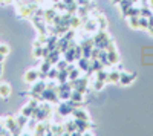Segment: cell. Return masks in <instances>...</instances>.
Instances as JSON below:
<instances>
[{
  "label": "cell",
  "mask_w": 153,
  "mask_h": 136,
  "mask_svg": "<svg viewBox=\"0 0 153 136\" xmlns=\"http://www.w3.org/2000/svg\"><path fill=\"white\" fill-rule=\"evenodd\" d=\"M38 77H40V70H37V69H29L28 72H25V75H23V81L25 83H28V84H34Z\"/></svg>",
  "instance_id": "obj_1"
},
{
  "label": "cell",
  "mask_w": 153,
  "mask_h": 136,
  "mask_svg": "<svg viewBox=\"0 0 153 136\" xmlns=\"http://www.w3.org/2000/svg\"><path fill=\"white\" fill-rule=\"evenodd\" d=\"M136 78V73H126V72H123L121 75H120V84H123V86H127V84H130L133 80Z\"/></svg>",
  "instance_id": "obj_2"
},
{
  "label": "cell",
  "mask_w": 153,
  "mask_h": 136,
  "mask_svg": "<svg viewBox=\"0 0 153 136\" xmlns=\"http://www.w3.org/2000/svg\"><path fill=\"white\" fill-rule=\"evenodd\" d=\"M5 127L9 130V133H11V132H16L17 129H20V127L17 126V121H16L14 118H9V116L5 118Z\"/></svg>",
  "instance_id": "obj_3"
},
{
  "label": "cell",
  "mask_w": 153,
  "mask_h": 136,
  "mask_svg": "<svg viewBox=\"0 0 153 136\" xmlns=\"http://www.w3.org/2000/svg\"><path fill=\"white\" fill-rule=\"evenodd\" d=\"M11 92H12L11 90V86L8 83H0V96L6 100V98L11 96Z\"/></svg>",
  "instance_id": "obj_4"
},
{
  "label": "cell",
  "mask_w": 153,
  "mask_h": 136,
  "mask_svg": "<svg viewBox=\"0 0 153 136\" xmlns=\"http://www.w3.org/2000/svg\"><path fill=\"white\" fill-rule=\"evenodd\" d=\"M74 116H76V119H80V118H83L84 121H89V115H87V112L86 110H80V109H74Z\"/></svg>",
  "instance_id": "obj_5"
},
{
  "label": "cell",
  "mask_w": 153,
  "mask_h": 136,
  "mask_svg": "<svg viewBox=\"0 0 153 136\" xmlns=\"http://www.w3.org/2000/svg\"><path fill=\"white\" fill-rule=\"evenodd\" d=\"M45 89H46V84H45V83H37L34 87H32V93H35V95H42V93L45 92Z\"/></svg>",
  "instance_id": "obj_6"
},
{
  "label": "cell",
  "mask_w": 153,
  "mask_h": 136,
  "mask_svg": "<svg viewBox=\"0 0 153 136\" xmlns=\"http://www.w3.org/2000/svg\"><path fill=\"white\" fill-rule=\"evenodd\" d=\"M72 112H74V109H72L71 104H61V107H60V113L61 115H69Z\"/></svg>",
  "instance_id": "obj_7"
},
{
  "label": "cell",
  "mask_w": 153,
  "mask_h": 136,
  "mask_svg": "<svg viewBox=\"0 0 153 136\" xmlns=\"http://www.w3.org/2000/svg\"><path fill=\"white\" fill-rule=\"evenodd\" d=\"M120 75H121L120 72H110L109 77H107V80H109V81H113V83H120Z\"/></svg>",
  "instance_id": "obj_8"
},
{
  "label": "cell",
  "mask_w": 153,
  "mask_h": 136,
  "mask_svg": "<svg viewBox=\"0 0 153 136\" xmlns=\"http://www.w3.org/2000/svg\"><path fill=\"white\" fill-rule=\"evenodd\" d=\"M103 87H104V81H103V80H98V81L95 83V89H97V90H101Z\"/></svg>",
  "instance_id": "obj_9"
},
{
  "label": "cell",
  "mask_w": 153,
  "mask_h": 136,
  "mask_svg": "<svg viewBox=\"0 0 153 136\" xmlns=\"http://www.w3.org/2000/svg\"><path fill=\"white\" fill-rule=\"evenodd\" d=\"M9 52V47L6 46V44H0V54H3V55H6Z\"/></svg>",
  "instance_id": "obj_10"
},
{
  "label": "cell",
  "mask_w": 153,
  "mask_h": 136,
  "mask_svg": "<svg viewBox=\"0 0 153 136\" xmlns=\"http://www.w3.org/2000/svg\"><path fill=\"white\" fill-rule=\"evenodd\" d=\"M3 127H5V119H0V135L3 133Z\"/></svg>",
  "instance_id": "obj_11"
},
{
  "label": "cell",
  "mask_w": 153,
  "mask_h": 136,
  "mask_svg": "<svg viewBox=\"0 0 153 136\" xmlns=\"http://www.w3.org/2000/svg\"><path fill=\"white\" fill-rule=\"evenodd\" d=\"M3 57H5L3 54H0V63H2V61H3Z\"/></svg>",
  "instance_id": "obj_12"
},
{
  "label": "cell",
  "mask_w": 153,
  "mask_h": 136,
  "mask_svg": "<svg viewBox=\"0 0 153 136\" xmlns=\"http://www.w3.org/2000/svg\"><path fill=\"white\" fill-rule=\"evenodd\" d=\"M0 77H2V63H0Z\"/></svg>",
  "instance_id": "obj_13"
}]
</instances>
